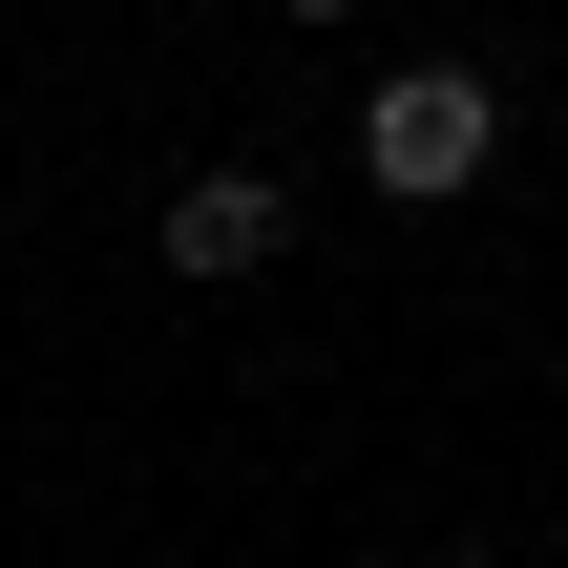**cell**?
Instances as JSON below:
<instances>
[{"instance_id": "cell-1", "label": "cell", "mask_w": 568, "mask_h": 568, "mask_svg": "<svg viewBox=\"0 0 568 568\" xmlns=\"http://www.w3.org/2000/svg\"><path fill=\"white\" fill-rule=\"evenodd\" d=\"M485 148H506V84H485V63H379V105H358L379 211H464V190H485Z\"/></svg>"}, {"instance_id": "cell-2", "label": "cell", "mask_w": 568, "mask_h": 568, "mask_svg": "<svg viewBox=\"0 0 568 568\" xmlns=\"http://www.w3.org/2000/svg\"><path fill=\"white\" fill-rule=\"evenodd\" d=\"M148 253H169L190 295H232V274H274V253H295V169H190V190L148 211Z\"/></svg>"}, {"instance_id": "cell-3", "label": "cell", "mask_w": 568, "mask_h": 568, "mask_svg": "<svg viewBox=\"0 0 568 568\" xmlns=\"http://www.w3.org/2000/svg\"><path fill=\"white\" fill-rule=\"evenodd\" d=\"M274 21H358V0H274Z\"/></svg>"}, {"instance_id": "cell-4", "label": "cell", "mask_w": 568, "mask_h": 568, "mask_svg": "<svg viewBox=\"0 0 568 568\" xmlns=\"http://www.w3.org/2000/svg\"><path fill=\"white\" fill-rule=\"evenodd\" d=\"M443 568H485V548H443Z\"/></svg>"}]
</instances>
